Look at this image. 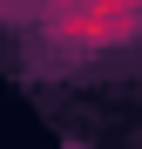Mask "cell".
<instances>
[{
  "instance_id": "6da1fadb",
  "label": "cell",
  "mask_w": 142,
  "mask_h": 149,
  "mask_svg": "<svg viewBox=\"0 0 142 149\" xmlns=\"http://www.w3.org/2000/svg\"><path fill=\"white\" fill-rule=\"evenodd\" d=\"M41 34L54 47H81V54L122 47V41L142 34V0H47Z\"/></svg>"
},
{
  "instance_id": "7a4b0ae2",
  "label": "cell",
  "mask_w": 142,
  "mask_h": 149,
  "mask_svg": "<svg viewBox=\"0 0 142 149\" xmlns=\"http://www.w3.org/2000/svg\"><path fill=\"white\" fill-rule=\"evenodd\" d=\"M14 7H27V0H14Z\"/></svg>"
}]
</instances>
